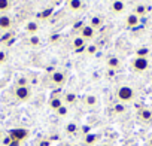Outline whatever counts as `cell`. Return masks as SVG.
<instances>
[{"label": "cell", "mask_w": 152, "mask_h": 146, "mask_svg": "<svg viewBox=\"0 0 152 146\" xmlns=\"http://www.w3.org/2000/svg\"><path fill=\"white\" fill-rule=\"evenodd\" d=\"M81 37H84L85 40H91V39H94L96 37V30L88 24V26H82V28H81V34H79Z\"/></svg>", "instance_id": "7"}, {"label": "cell", "mask_w": 152, "mask_h": 146, "mask_svg": "<svg viewBox=\"0 0 152 146\" xmlns=\"http://www.w3.org/2000/svg\"><path fill=\"white\" fill-rule=\"evenodd\" d=\"M0 146H3V145H0Z\"/></svg>", "instance_id": "36"}, {"label": "cell", "mask_w": 152, "mask_h": 146, "mask_svg": "<svg viewBox=\"0 0 152 146\" xmlns=\"http://www.w3.org/2000/svg\"><path fill=\"white\" fill-rule=\"evenodd\" d=\"M112 12L113 14H122L124 11H125V3L122 2V0H113V2H112Z\"/></svg>", "instance_id": "13"}, {"label": "cell", "mask_w": 152, "mask_h": 146, "mask_svg": "<svg viewBox=\"0 0 152 146\" xmlns=\"http://www.w3.org/2000/svg\"><path fill=\"white\" fill-rule=\"evenodd\" d=\"M102 24H103V21H102V17H99V15H96V17H93V18L90 20V26H91L94 30L100 28Z\"/></svg>", "instance_id": "20"}, {"label": "cell", "mask_w": 152, "mask_h": 146, "mask_svg": "<svg viewBox=\"0 0 152 146\" xmlns=\"http://www.w3.org/2000/svg\"><path fill=\"white\" fill-rule=\"evenodd\" d=\"M37 146H51V140L49 139H42Z\"/></svg>", "instance_id": "30"}, {"label": "cell", "mask_w": 152, "mask_h": 146, "mask_svg": "<svg viewBox=\"0 0 152 146\" xmlns=\"http://www.w3.org/2000/svg\"><path fill=\"white\" fill-rule=\"evenodd\" d=\"M72 46L75 48V51H76V49H81V48H85V46H87V40H85L84 37H81V36H76V37L72 40Z\"/></svg>", "instance_id": "17"}, {"label": "cell", "mask_w": 152, "mask_h": 146, "mask_svg": "<svg viewBox=\"0 0 152 146\" xmlns=\"http://www.w3.org/2000/svg\"><path fill=\"white\" fill-rule=\"evenodd\" d=\"M149 66H151L149 58H139V57H136V58H133V61H131V69H133L134 72H137V73L146 72V70L149 69Z\"/></svg>", "instance_id": "3"}, {"label": "cell", "mask_w": 152, "mask_h": 146, "mask_svg": "<svg viewBox=\"0 0 152 146\" xmlns=\"http://www.w3.org/2000/svg\"><path fill=\"white\" fill-rule=\"evenodd\" d=\"M55 113H57V116H60V118H64V116H67V115H69V106L63 104V106H61V107H60V109H58Z\"/></svg>", "instance_id": "25"}, {"label": "cell", "mask_w": 152, "mask_h": 146, "mask_svg": "<svg viewBox=\"0 0 152 146\" xmlns=\"http://www.w3.org/2000/svg\"><path fill=\"white\" fill-rule=\"evenodd\" d=\"M63 101H64V104H66V106H73L76 101H78V96H76L75 93H72V91H69V93H66V94H64Z\"/></svg>", "instance_id": "15"}, {"label": "cell", "mask_w": 152, "mask_h": 146, "mask_svg": "<svg viewBox=\"0 0 152 146\" xmlns=\"http://www.w3.org/2000/svg\"><path fill=\"white\" fill-rule=\"evenodd\" d=\"M28 134H30V131L27 128H14L9 131V137L17 142H24L28 137Z\"/></svg>", "instance_id": "4"}, {"label": "cell", "mask_w": 152, "mask_h": 146, "mask_svg": "<svg viewBox=\"0 0 152 146\" xmlns=\"http://www.w3.org/2000/svg\"><path fill=\"white\" fill-rule=\"evenodd\" d=\"M12 8V2L11 0H0V12L5 14Z\"/></svg>", "instance_id": "21"}, {"label": "cell", "mask_w": 152, "mask_h": 146, "mask_svg": "<svg viewBox=\"0 0 152 146\" xmlns=\"http://www.w3.org/2000/svg\"><path fill=\"white\" fill-rule=\"evenodd\" d=\"M12 26H14V21H12V18L9 15H6V14L0 15V30L2 31H9L12 28Z\"/></svg>", "instance_id": "6"}, {"label": "cell", "mask_w": 152, "mask_h": 146, "mask_svg": "<svg viewBox=\"0 0 152 146\" xmlns=\"http://www.w3.org/2000/svg\"><path fill=\"white\" fill-rule=\"evenodd\" d=\"M67 8L72 12H78V11H81L84 8V2H82V0H69Z\"/></svg>", "instance_id": "12"}, {"label": "cell", "mask_w": 152, "mask_h": 146, "mask_svg": "<svg viewBox=\"0 0 152 146\" xmlns=\"http://www.w3.org/2000/svg\"><path fill=\"white\" fill-rule=\"evenodd\" d=\"M102 146H110V145H107V143H106V145H102Z\"/></svg>", "instance_id": "35"}, {"label": "cell", "mask_w": 152, "mask_h": 146, "mask_svg": "<svg viewBox=\"0 0 152 146\" xmlns=\"http://www.w3.org/2000/svg\"><path fill=\"white\" fill-rule=\"evenodd\" d=\"M84 103H85V106H88V107H94V106H97L99 99H97L96 96H93V94H87V96L84 97Z\"/></svg>", "instance_id": "18"}, {"label": "cell", "mask_w": 152, "mask_h": 146, "mask_svg": "<svg viewBox=\"0 0 152 146\" xmlns=\"http://www.w3.org/2000/svg\"><path fill=\"white\" fill-rule=\"evenodd\" d=\"M134 14L139 17V18H143L146 14H148V9H146V5L143 3H139L136 8H134Z\"/></svg>", "instance_id": "19"}, {"label": "cell", "mask_w": 152, "mask_h": 146, "mask_svg": "<svg viewBox=\"0 0 152 146\" xmlns=\"http://www.w3.org/2000/svg\"><path fill=\"white\" fill-rule=\"evenodd\" d=\"M3 139V133H2V130H0V140Z\"/></svg>", "instance_id": "33"}, {"label": "cell", "mask_w": 152, "mask_h": 146, "mask_svg": "<svg viewBox=\"0 0 152 146\" xmlns=\"http://www.w3.org/2000/svg\"><path fill=\"white\" fill-rule=\"evenodd\" d=\"M139 119H140L142 122H145V124L151 122V121H152V110L148 109V107L140 109V110H139Z\"/></svg>", "instance_id": "8"}, {"label": "cell", "mask_w": 152, "mask_h": 146, "mask_svg": "<svg viewBox=\"0 0 152 146\" xmlns=\"http://www.w3.org/2000/svg\"><path fill=\"white\" fill-rule=\"evenodd\" d=\"M148 146H152V137H151V139L148 140Z\"/></svg>", "instance_id": "32"}, {"label": "cell", "mask_w": 152, "mask_h": 146, "mask_svg": "<svg viewBox=\"0 0 152 146\" xmlns=\"http://www.w3.org/2000/svg\"><path fill=\"white\" fill-rule=\"evenodd\" d=\"M6 61H8V54H6V51L0 49V64H5Z\"/></svg>", "instance_id": "28"}, {"label": "cell", "mask_w": 152, "mask_h": 146, "mask_svg": "<svg viewBox=\"0 0 152 146\" xmlns=\"http://www.w3.org/2000/svg\"><path fill=\"white\" fill-rule=\"evenodd\" d=\"M149 54H151L149 48H139L136 51V57H139V58H148Z\"/></svg>", "instance_id": "22"}, {"label": "cell", "mask_w": 152, "mask_h": 146, "mask_svg": "<svg viewBox=\"0 0 152 146\" xmlns=\"http://www.w3.org/2000/svg\"><path fill=\"white\" fill-rule=\"evenodd\" d=\"M100 136L96 134V133H87L85 137H84V145L85 146H94L97 142H99Z\"/></svg>", "instance_id": "10"}, {"label": "cell", "mask_w": 152, "mask_h": 146, "mask_svg": "<svg viewBox=\"0 0 152 146\" xmlns=\"http://www.w3.org/2000/svg\"><path fill=\"white\" fill-rule=\"evenodd\" d=\"M17 87H28V81H27V78L20 76V78L17 79Z\"/></svg>", "instance_id": "26"}, {"label": "cell", "mask_w": 152, "mask_h": 146, "mask_svg": "<svg viewBox=\"0 0 152 146\" xmlns=\"http://www.w3.org/2000/svg\"><path fill=\"white\" fill-rule=\"evenodd\" d=\"M28 43H30L31 46H37V45L40 43V39H39L37 36H30V39H28Z\"/></svg>", "instance_id": "27"}, {"label": "cell", "mask_w": 152, "mask_h": 146, "mask_svg": "<svg viewBox=\"0 0 152 146\" xmlns=\"http://www.w3.org/2000/svg\"><path fill=\"white\" fill-rule=\"evenodd\" d=\"M87 52H88L90 55L96 54V52H97V46H96V45H90V46H87Z\"/></svg>", "instance_id": "29"}, {"label": "cell", "mask_w": 152, "mask_h": 146, "mask_svg": "<svg viewBox=\"0 0 152 146\" xmlns=\"http://www.w3.org/2000/svg\"><path fill=\"white\" fill-rule=\"evenodd\" d=\"M115 96H116V99H118L119 103L127 104V103H131V101L134 100L136 93H134V88H133V87H130V85H121V87L116 90Z\"/></svg>", "instance_id": "1"}, {"label": "cell", "mask_w": 152, "mask_h": 146, "mask_svg": "<svg viewBox=\"0 0 152 146\" xmlns=\"http://www.w3.org/2000/svg\"><path fill=\"white\" fill-rule=\"evenodd\" d=\"M124 112H125V104L118 101V103L113 106V113H115V115H122Z\"/></svg>", "instance_id": "23"}, {"label": "cell", "mask_w": 152, "mask_h": 146, "mask_svg": "<svg viewBox=\"0 0 152 146\" xmlns=\"http://www.w3.org/2000/svg\"><path fill=\"white\" fill-rule=\"evenodd\" d=\"M76 131H78V124L69 122V124L66 125V133H67V134H75Z\"/></svg>", "instance_id": "24"}, {"label": "cell", "mask_w": 152, "mask_h": 146, "mask_svg": "<svg viewBox=\"0 0 152 146\" xmlns=\"http://www.w3.org/2000/svg\"><path fill=\"white\" fill-rule=\"evenodd\" d=\"M66 73L64 72H60V70H55L52 72V75H51V82L55 85V87H63L66 84Z\"/></svg>", "instance_id": "5"}, {"label": "cell", "mask_w": 152, "mask_h": 146, "mask_svg": "<svg viewBox=\"0 0 152 146\" xmlns=\"http://www.w3.org/2000/svg\"><path fill=\"white\" fill-rule=\"evenodd\" d=\"M8 146H21V142H17V140H11V143Z\"/></svg>", "instance_id": "31"}, {"label": "cell", "mask_w": 152, "mask_h": 146, "mask_svg": "<svg viewBox=\"0 0 152 146\" xmlns=\"http://www.w3.org/2000/svg\"><path fill=\"white\" fill-rule=\"evenodd\" d=\"M63 104H64V101H63V99L58 97V96H52V97L49 99V107H51L54 112H57Z\"/></svg>", "instance_id": "11"}, {"label": "cell", "mask_w": 152, "mask_h": 146, "mask_svg": "<svg viewBox=\"0 0 152 146\" xmlns=\"http://www.w3.org/2000/svg\"><path fill=\"white\" fill-rule=\"evenodd\" d=\"M37 31H39V24H37V23L30 21V23L26 24V33H27V34H30V36H36Z\"/></svg>", "instance_id": "16"}, {"label": "cell", "mask_w": 152, "mask_h": 146, "mask_svg": "<svg viewBox=\"0 0 152 146\" xmlns=\"http://www.w3.org/2000/svg\"><path fill=\"white\" fill-rule=\"evenodd\" d=\"M139 23H140V18H139L134 12H133V14H128V17L125 18V26H127L128 28H134V27H137Z\"/></svg>", "instance_id": "9"}, {"label": "cell", "mask_w": 152, "mask_h": 146, "mask_svg": "<svg viewBox=\"0 0 152 146\" xmlns=\"http://www.w3.org/2000/svg\"><path fill=\"white\" fill-rule=\"evenodd\" d=\"M63 146H73V145H67V143H66V145H63Z\"/></svg>", "instance_id": "34"}, {"label": "cell", "mask_w": 152, "mask_h": 146, "mask_svg": "<svg viewBox=\"0 0 152 146\" xmlns=\"http://www.w3.org/2000/svg\"><path fill=\"white\" fill-rule=\"evenodd\" d=\"M106 66H107L109 70L115 72V70H118V69L121 67V60H119L118 57H110V58L106 61Z\"/></svg>", "instance_id": "14"}, {"label": "cell", "mask_w": 152, "mask_h": 146, "mask_svg": "<svg viewBox=\"0 0 152 146\" xmlns=\"http://www.w3.org/2000/svg\"><path fill=\"white\" fill-rule=\"evenodd\" d=\"M14 96H15V99L18 101L26 103V101H28L31 99V90H30V87H15Z\"/></svg>", "instance_id": "2"}]
</instances>
